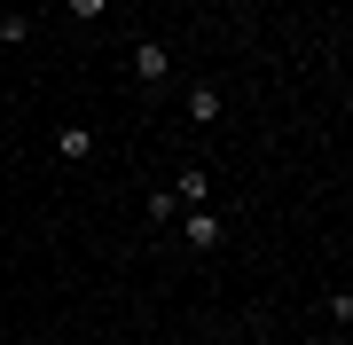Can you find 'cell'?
Returning <instances> with one entry per match:
<instances>
[{
	"label": "cell",
	"instance_id": "cell-1",
	"mask_svg": "<svg viewBox=\"0 0 353 345\" xmlns=\"http://www.w3.org/2000/svg\"><path fill=\"white\" fill-rule=\"evenodd\" d=\"M165 71H173V55H165L157 39H141V48H134V79H141V87H157Z\"/></svg>",
	"mask_w": 353,
	"mask_h": 345
},
{
	"label": "cell",
	"instance_id": "cell-2",
	"mask_svg": "<svg viewBox=\"0 0 353 345\" xmlns=\"http://www.w3.org/2000/svg\"><path fill=\"white\" fill-rule=\"evenodd\" d=\"M181 236H189L196 251H220V212H204V205H196V212H189V228H181Z\"/></svg>",
	"mask_w": 353,
	"mask_h": 345
},
{
	"label": "cell",
	"instance_id": "cell-3",
	"mask_svg": "<svg viewBox=\"0 0 353 345\" xmlns=\"http://www.w3.org/2000/svg\"><path fill=\"white\" fill-rule=\"evenodd\" d=\"M189 118H196V126H212V118H220V87H212V79L189 87Z\"/></svg>",
	"mask_w": 353,
	"mask_h": 345
},
{
	"label": "cell",
	"instance_id": "cell-4",
	"mask_svg": "<svg viewBox=\"0 0 353 345\" xmlns=\"http://www.w3.org/2000/svg\"><path fill=\"white\" fill-rule=\"evenodd\" d=\"M55 149H63V157H71V165H79V157H87V149H94V134H87V126H63V134H55Z\"/></svg>",
	"mask_w": 353,
	"mask_h": 345
},
{
	"label": "cell",
	"instance_id": "cell-5",
	"mask_svg": "<svg viewBox=\"0 0 353 345\" xmlns=\"http://www.w3.org/2000/svg\"><path fill=\"white\" fill-rule=\"evenodd\" d=\"M173 196H181V205H204V173L181 165V173H173Z\"/></svg>",
	"mask_w": 353,
	"mask_h": 345
},
{
	"label": "cell",
	"instance_id": "cell-6",
	"mask_svg": "<svg viewBox=\"0 0 353 345\" xmlns=\"http://www.w3.org/2000/svg\"><path fill=\"white\" fill-rule=\"evenodd\" d=\"M102 8H110V0H71V16H79V24H94Z\"/></svg>",
	"mask_w": 353,
	"mask_h": 345
},
{
	"label": "cell",
	"instance_id": "cell-7",
	"mask_svg": "<svg viewBox=\"0 0 353 345\" xmlns=\"http://www.w3.org/2000/svg\"><path fill=\"white\" fill-rule=\"evenodd\" d=\"M306 345H330V337H306Z\"/></svg>",
	"mask_w": 353,
	"mask_h": 345
}]
</instances>
